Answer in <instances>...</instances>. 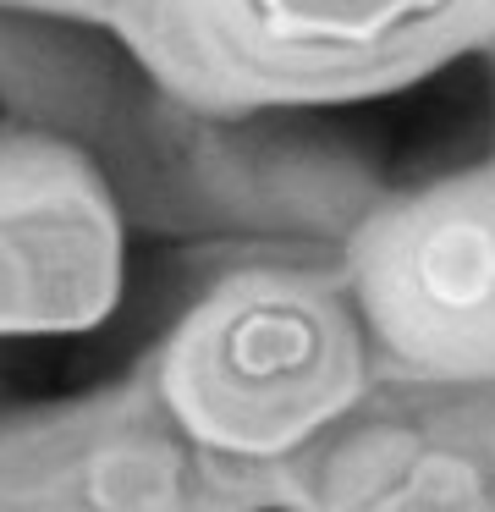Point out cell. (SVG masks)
<instances>
[{
	"mask_svg": "<svg viewBox=\"0 0 495 512\" xmlns=\"http://www.w3.org/2000/svg\"><path fill=\"white\" fill-rule=\"evenodd\" d=\"M418 287L435 309L468 314L495 298V237L484 221H446L418 243Z\"/></svg>",
	"mask_w": 495,
	"mask_h": 512,
	"instance_id": "cell-1",
	"label": "cell"
}]
</instances>
